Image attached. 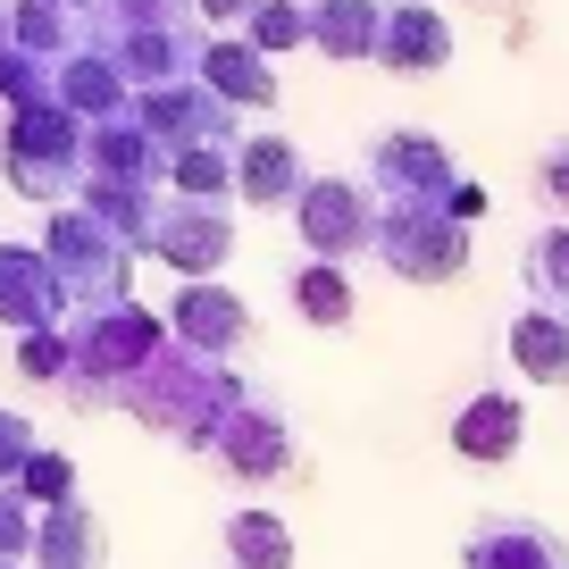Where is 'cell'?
Wrapping results in <instances>:
<instances>
[{
    "label": "cell",
    "instance_id": "obj_1",
    "mask_svg": "<svg viewBox=\"0 0 569 569\" xmlns=\"http://www.w3.org/2000/svg\"><path fill=\"white\" fill-rule=\"evenodd\" d=\"M377 251H386L393 268H402V277H452V268L469 260V234L452 227V218H402V227H386L377 234Z\"/></svg>",
    "mask_w": 569,
    "mask_h": 569
},
{
    "label": "cell",
    "instance_id": "obj_2",
    "mask_svg": "<svg viewBox=\"0 0 569 569\" xmlns=\"http://www.w3.org/2000/svg\"><path fill=\"white\" fill-rule=\"evenodd\" d=\"M519 436H528V410H519V393H478V402L452 419V452H461V461H511Z\"/></svg>",
    "mask_w": 569,
    "mask_h": 569
},
{
    "label": "cell",
    "instance_id": "obj_3",
    "mask_svg": "<svg viewBox=\"0 0 569 569\" xmlns=\"http://www.w3.org/2000/svg\"><path fill=\"white\" fill-rule=\"evenodd\" d=\"M302 234H310V251L343 260V251L369 243V210H360L352 184H302Z\"/></svg>",
    "mask_w": 569,
    "mask_h": 569
},
{
    "label": "cell",
    "instance_id": "obj_4",
    "mask_svg": "<svg viewBox=\"0 0 569 569\" xmlns=\"http://www.w3.org/2000/svg\"><path fill=\"white\" fill-rule=\"evenodd\" d=\"M511 360L536 377V386H569V310H519L511 319Z\"/></svg>",
    "mask_w": 569,
    "mask_h": 569
},
{
    "label": "cell",
    "instance_id": "obj_5",
    "mask_svg": "<svg viewBox=\"0 0 569 569\" xmlns=\"http://www.w3.org/2000/svg\"><path fill=\"white\" fill-rule=\"evenodd\" d=\"M377 177H393L402 193H452V160L436 134H386L377 142Z\"/></svg>",
    "mask_w": 569,
    "mask_h": 569
},
{
    "label": "cell",
    "instance_id": "obj_6",
    "mask_svg": "<svg viewBox=\"0 0 569 569\" xmlns=\"http://www.w3.org/2000/svg\"><path fill=\"white\" fill-rule=\"evenodd\" d=\"M377 59H386V68H445L452 59V26L436 18V9H393Z\"/></svg>",
    "mask_w": 569,
    "mask_h": 569
},
{
    "label": "cell",
    "instance_id": "obj_7",
    "mask_svg": "<svg viewBox=\"0 0 569 569\" xmlns=\"http://www.w3.org/2000/svg\"><path fill=\"white\" fill-rule=\"evenodd\" d=\"M377 42H386L377 0H319V51H336V59H377Z\"/></svg>",
    "mask_w": 569,
    "mask_h": 569
},
{
    "label": "cell",
    "instance_id": "obj_8",
    "mask_svg": "<svg viewBox=\"0 0 569 569\" xmlns=\"http://www.w3.org/2000/svg\"><path fill=\"white\" fill-rule=\"evenodd\" d=\"M227 552H234V569H293V545H284V528L268 511H234L227 519Z\"/></svg>",
    "mask_w": 569,
    "mask_h": 569
},
{
    "label": "cell",
    "instance_id": "obj_9",
    "mask_svg": "<svg viewBox=\"0 0 569 569\" xmlns=\"http://www.w3.org/2000/svg\"><path fill=\"white\" fill-rule=\"evenodd\" d=\"M177 327H184L193 343H243V336H251L243 310H234L218 284H193V293H184V302H177Z\"/></svg>",
    "mask_w": 569,
    "mask_h": 569
},
{
    "label": "cell",
    "instance_id": "obj_10",
    "mask_svg": "<svg viewBox=\"0 0 569 569\" xmlns=\"http://www.w3.org/2000/svg\"><path fill=\"white\" fill-rule=\"evenodd\" d=\"M42 552H51L42 569H101V519H84V511L59 502L51 528H42Z\"/></svg>",
    "mask_w": 569,
    "mask_h": 569
},
{
    "label": "cell",
    "instance_id": "obj_11",
    "mask_svg": "<svg viewBox=\"0 0 569 569\" xmlns=\"http://www.w3.org/2000/svg\"><path fill=\"white\" fill-rule=\"evenodd\" d=\"M243 193L251 201H293V193H302L293 142H251V151H243Z\"/></svg>",
    "mask_w": 569,
    "mask_h": 569
},
{
    "label": "cell",
    "instance_id": "obj_12",
    "mask_svg": "<svg viewBox=\"0 0 569 569\" xmlns=\"http://www.w3.org/2000/svg\"><path fill=\"white\" fill-rule=\"evenodd\" d=\"M227 469H243V478H260V469H293V452H284V427L268 419H234V436H227Z\"/></svg>",
    "mask_w": 569,
    "mask_h": 569
},
{
    "label": "cell",
    "instance_id": "obj_13",
    "mask_svg": "<svg viewBox=\"0 0 569 569\" xmlns=\"http://www.w3.org/2000/svg\"><path fill=\"white\" fill-rule=\"evenodd\" d=\"M293 310H302L310 327H343V319H352V284H343L336 268L310 260L302 277H293Z\"/></svg>",
    "mask_w": 569,
    "mask_h": 569
},
{
    "label": "cell",
    "instance_id": "obj_14",
    "mask_svg": "<svg viewBox=\"0 0 569 569\" xmlns=\"http://www.w3.org/2000/svg\"><path fill=\"white\" fill-rule=\"evenodd\" d=\"M42 284H51V268H42L34 251H0V319H9V327H26V319L42 310V302H34Z\"/></svg>",
    "mask_w": 569,
    "mask_h": 569
},
{
    "label": "cell",
    "instance_id": "obj_15",
    "mask_svg": "<svg viewBox=\"0 0 569 569\" xmlns=\"http://www.w3.org/2000/svg\"><path fill=\"white\" fill-rule=\"evenodd\" d=\"M528 284H536L545 310H569V227H552V234L528 243Z\"/></svg>",
    "mask_w": 569,
    "mask_h": 569
},
{
    "label": "cell",
    "instance_id": "obj_16",
    "mask_svg": "<svg viewBox=\"0 0 569 569\" xmlns=\"http://www.w3.org/2000/svg\"><path fill=\"white\" fill-rule=\"evenodd\" d=\"M210 76L227 84V101H251V109L277 101V76L260 68V51H210Z\"/></svg>",
    "mask_w": 569,
    "mask_h": 569
},
{
    "label": "cell",
    "instance_id": "obj_17",
    "mask_svg": "<svg viewBox=\"0 0 569 569\" xmlns=\"http://www.w3.org/2000/svg\"><path fill=\"white\" fill-rule=\"evenodd\" d=\"M251 34H260V51H293V42H302V9H284V0H268Z\"/></svg>",
    "mask_w": 569,
    "mask_h": 569
},
{
    "label": "cell",
    "instance_id": "obj_18",
    "mask_svg": "<svg viewBox=\"0 0 569 569\" xmlns=\"http://www.w3.org/2000/svg\"><path fill=\"white\" fill-rule=\"evenodd\" d=\"M536 201H545V210H569V142L545 151V168H536Z\"/></svg>",
    "mask_w": 569,
    "mask_h": 569
},
{
    "label": "cell",
    "instance_id": "obj_19",
    "mask_svg": "<svg viewBox=\"0 0 569 569\" xmlns=\"http://www.w3.org/2000/svg\"><path fill=\"white\" fill-rule=\"evenodd\" d=\"M18 369H26V377H34V386H51V377H59V369H68V352H59V343H51V336H26V360H18Z\"/></svg>",
    "mask_w": 569,
    "mask_h": 569
},
{
    "label": "cell",
    "instance_id": "obj_20",
    "mask_svg": "<svg viewBox=\"0 0 569 569\" xmlns=\"http://www.w3.org/2000/svg\"><path fill=\"white\" fill-rule=\"evenodd\" d=\"M26 486H34V495H51V511H59V495H68V461H26Z\"/></svg>",
    "mask_w": 569,
    "mask_h": 569
},
{
    "label": "cell",
    "instance_id": "obj_21",
    "mask_svg": "<svg viewBox=\"0 0 569 569\" xmlns=\"http://www.w3.org/2000/svg\"><path fill=\"white\" fill-rule=\"evenodd\" d=\"M0 461H34V445H26V419H9V410H0Z\"/></svg>",
    "mask_w": 569,
    "mask_h": 569
},
{
    "label": "cell",
    "instance_id": "obj_22",
    "mask_svg": "<svg viewBox=\"0 0 569 569\" xmlns=\"http://www.w3.org/2000/svg\"><path fill=\"white\" fill-rule=\"evenodd\" d=\"M234 9H243V0H210V18H234Z\"/></svg>",
    "mask_w": 569,
    "mask_h": 569
}]
</instances>
